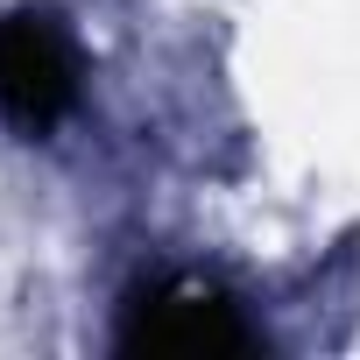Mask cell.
Returning a JSON list of instances; mask_svg holds the SVG:
<instances>
[{"instance_id":"obj_1","label":"cell","mask_w":360,"mask_h":360,"mask_svg":"<svg viewBox=\"0 0 360 360\" xmlns=\"http://www.w3.org/2000/svg\"><path fill=\"white\" fill-rule=\"evenodd\" d=\"M113 346L141 360H248L269 346V332L248 318V304L226 283L162 269L113 304Z\"/></svg>"},{"instance_id":"obj_2","label":"cell","mask_w":360,"mask_h":360,"mask_svg":"<svg viewBox=\"0 0 360 360\" xmlns=\"http://www.w3.org/2000/svg\"><path fill=\"white\" fill-rule=\"evenodd\" d=\"M78 106V43L57 15L15 8L0 15V120L15 134H50Z\"/></svg>"}]
</instances>
